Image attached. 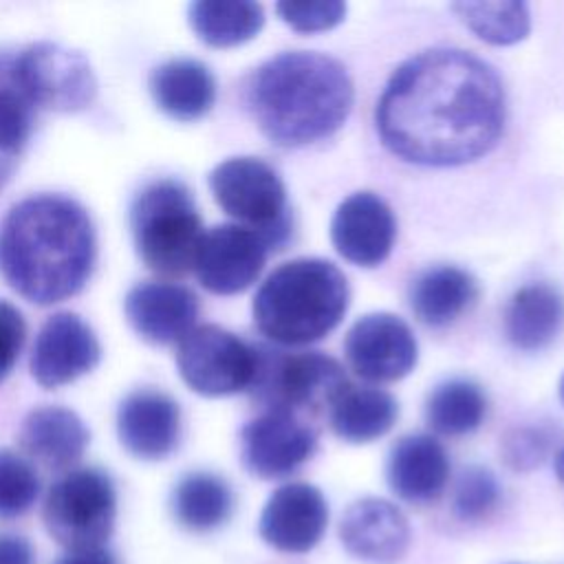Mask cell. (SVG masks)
<instances>
[{
    "label": "cell",
    "mask_w": 564,
    "mask_h": 564,
    "mask_svg": "<svg viewBox=\"0 0 564 564\" xmlns=\"http://www.w3.org/2000/svg\"><path fill=\"white\" fill-rule=\"evenodd\" d=\"M502 126L500 77L460 48H430L405 59L377 104L383 145L416 165L476 161L496 145Z\"/></svg>",
    "instance_id": "cell-1"
},
{
    "label": "cell",
    "mask_w": 564,
    "mask_h": 564,
    "mask_svg": "<svg viewBox=\"0 0 564 564\" xmlns=\"http://www.w3.org/2000/svg\"><path fill=\"white\" fill-rule=\"evenodd\" d=\"M95 256L97 238L88 212L62 194L29 196L0 225V271L18 295L37 306L79 293Z\"/></svg>",
    "instance_id": "cell-2"
},
{
    "label": "cell",
    "mask_w": 564,
    "mask_h": 564,
    "mask_svg": "<svg viewBox=\"0 0 564 564\" xmlns=\"http://www.w3.org/2000/svg\"><path fill=\"white\" fill-rule=\"evenodd\" d=\"M346 68L322 53L291 51L267 59L249 79L247 104L278 145L297 148L330 137L352 108Z\"/></svg>",
    "instance_id": "cell-3"
},
{
    "label": "cell",
    "mask_w": 564,
    "mask_h": 564,
    "mask_svg": "<svg viewBox=\"0 0 564 564\" xmlns=\"http://www.w3.org/2000/svg\"><path fill=\"white\" fill-rule=\"evenodd\" d=\"M346 275L328 260L297 258L280 264L253 297L258 330L282 346H304L328 335L348 308Z\"/></svg>",
    "instance_id": "cell-4"
},
{
    "label": "cell",
    "mask_w": 564,
    "mask_h": 564,
    "mask_svg": "<svg viewBox=\"0 0 564 564\" xmlns=\"http://www.w3.org/2000/svg\"><path fill=\"white\" fill-rule=\"evenodd\" d=\"M130 229L139 258L161 275H185L194 269L203 223L192 192L176 178L143 185L130 205Z\"/></svg>",
    "instance_id": "cell-5"
},
{
    "label": "cell",
    "mask_w": 564,
    "mask_h": 564,
    "mask_svg": "<svg viewBox=\"0 0 564 564\" xmlns=\"http://www.w3.org/2000/svg\"><path fill=\"white\" fill-rule=\"evenodd\" d=\"M256 368L247 390L267 410L297 414L322 410L339 399L348 379L339 361L324 352L289 355L275 348L253 346Z\"/></svg>",
    "instance_id": "cell-6"
},
{
    "label": "cell",
    "mask_w": 564,
    "mask_h": 564,
    "mask_svg": "<svg viewBox=\"0 0 564 564\" xmlns=\"http://www.w3.org/2000/svg\"><path fill=\"white\" fill-rule=\"evenodd\" d=\"M117 518L112 478L97 467H79L57 478L42 507L48 535L66 551L104 549Z\"/></svg>",
    "instance_id": "cell-7"
},
{
    "label": "cell",
    "mask_w": 564,
    "mask_h": 564,
    "mask_svg": "<svg viewBox=\"0 0 564 564\" xmlns=\"http://www.w3.org/2000/svg\"><path fill=\"white\" fill-rule=\"evenodd\" d=\"M209 187L223 212L264 238L269 249L291 234L286 192L278 172L256 156H234L209 174Z\"/></svg>",
    "instance_id": "cell-8"
},
{
    "label": "cell",
    "mask_w": 564,
    "mask_h": 564,
    "mask_svg": "<svg viewBox=\"0 0 564 564\" xmlns=\"http://www.w3.org/2000/svg\"><path fill=\"white\" fill-rule=\"evenodd\" d=\"M15 73L35 110L77 112L88 108L97 95L88 59L55 42H33L15 51Z\"/></svg>",
    "instance_id": "cell-9"
},
{
    "label": "cell",
    "mask_w": 564,
    "mask_h": 564,
    "mask_svg": "<svg viewBox=\"0 0 564 564\" xmlns=\"http://www.w3.org/2000/svg\"><path fill=\"white\" fill-rule=\"evenodd\" d=\"M181 379L203 397H227L247 390L256 350L238 335L216 326H194L176 348Z\"/></svg>",
    "instance_id": "cell-10"
},
{
    "label": "cell",
    "mask_w": 564,
    "mask_h": 564,
    "mask_svg": "<svg viewBox=\"0 0 564 564\" xmlns=\"http://www.w3.org/2000/svg\"><path fill=\"white\" fill-rule=\"evenodd\" d=\"M317 445V436L297 414L264 410L240 430V458L249 474L273 480L304 465Z\"/></svg>",
    "instance_id": "cell-11"
},
{
    "label": "cell",
    "mask_w": 564,
    "mask_h": 564,
    "mask_svg": "<svg viewBox=\"0 0 564 564\" xmlns=\"http://www.w3.org/2000/svg\"><path fill=\"white\" fill-rule=\"evenodd\" d=\"M267 253L269 245L253 229L242 225H216L203 231L194 271L209 293L234 295L256 282Z\"/></svg>",
    "instance_id": "cell-12"
},
{
    "label": "cell",
    "mask_w": 564,
    "mask_h": 564,
    "mask_svg": "<svg viewBox=\"0 0 564 564\" xmlns=\"http://www.w3.org/2000/svg\"><path fill=\"white\" fill-rule=\"evenodd\" d=\"M350 368L366 381H397L416 366L419 346L410 326L392 313H368L344 341Z\"/></svg>",
    "instance_id": "cell-13"
},
{
    "label": "cell",
    "mask_w": 564,
    "mask_h": 564,
    "mask_svg": "<svg viewBox=\"0 0 564 564\" xmlns=\"http://www.w3.org/2000/svg\"><path fill=\"white\" fill-rule=\"evenodd\" d=\"M101 357L93 328L75 313L51 315L31 350V375L42 388H59L90 372Z\"/></svg>",
    "instance_id": "cell-14"
},
{
    "label": "cell",
    "mask_w": 564,
    "mask_h": 564,
    "mask_svg": "<svg viewBox=\"0 0 564 564\" xmlns=\"http://www.w3.org/2000/svg\"><path fill=\"white\" fill-rule=\"evenodd\" d=\"M326 524L328 505L324 494L308 482H289L269 496L258 531L275 551L308 553L322 540Z\"/></svg>",
    "instance_id": "cell-15"
},
{
    "label": "cell",
    "mask_w": 564,
    "mask_h": 564,
    "mask_svg": "<svg viewBox=\"0 0 564 564\" xmlns=\"http://www.w3.org/2000/svg\"><path fill=\"white\" fill-rule=\"evenodd\" d=\"M397 220L388 203L372 192H355L333 214L330 240L337 253L357 267L381 264L394 245Z\"/></svg>",
    "instance_id": "cell-16"
},
{
    "label": "cell",
    "mask_w": 564,
    "mask_h": 564,
    "mask_svg": "<svg viewBox=\"0 0 564 564\" xmlns=\"http://www.w3.org/2000/svg\"><path fill=\"white\" fill-rule=\"evenodd\" d=\"M198 308L194 291L165 280L139 282L123 300V311L134 333L159 346L181 341L194 328Z\"/></svg>",
    "instance_id": "cell-17"
},
{
    "label": "cell",
    "mask_w": 564,
    "mask_h": 564,
    "mask_svg": "<svg viewBox=\"0 0 564 564\" xmlns=\"http://www.w3.org/2000/svg\"><path fill=\"white\" fill-rule=\"evenodd\" d=\"M117 434L132 456L141 460H161L178 445L181 408L163 390H132L119 403Z\"/></svg>",
    "instance_id": "cell-18"
},
{
    "label": "cell",
    "mask_w": 564,
    "mask_h": 564,
    "mask_svg": "<svg viewBox=\"0 0 564 564\" xmlns=\"http://www.w3.org/2000/svg\"><path fill=\"white\" fill-rule=\"evenodd\" d=\"M410 538L408 518L383 498L355 500L339 522L344 549L368 564H397L408 553Z\"/></svg>",
    "instance_id": "cell-19"
},
{
    "label": "cell",
    "mask_w": 564,
    "mask_h": 564,
    "mask_svg": "<svg viewBox=\"0 0 564 564\" xmlns=\"http://www.w3.org/2000/svg\"><path fill=\"white\" fill-rule=\"evenodd\" d=\"M388 485L405 502L436 500L449 478L445 447L430 434H410L394 443L388 456Z\"/></svg>",
    "instance_id": "cell-20"
},
{
    "label": "cell",
    "mask_w": 564,
    "mask_h": 564,
    "mask_svg": "<svg viewBox=\"0 0 564 564\" xmlns=\"http://www.w3.org/2000/svg\"><path fill=\"white\" fill-rule=\"evenodd\" d=\"M90 434L84 421L68 408L40 405L31 410L20 427L22 452L46 469H68L86 452Z\"/></svg>",
    "instance_id": "cell-21"
},
{
    "label": "cell",
    "mask_w": 564,
    "mask_h": 564,
    "mask_svg": "<svg viewBox=\"0 0 564 564\" xmlns=\"http://www.w3.org/2000/svg\"><path fill=\"white\" fill-rule=\"evenodd\" d=\"M154 104L176 121H194L209 112L216 101L212 70L192 57H174L150 73Z\"/></svg>",
    "instance_id": "cell-22"
},
{
    "label": "cell",
    "mask_w": 564,
    "mask_h": 564,
    "mask_svg": "<svg viewBox=\"0 0 564 564\" xmlns=\"http://www.w3.org/2000/svg\"><path fill=\"white\" fill-rule=\"evenodd\" d=\"M564 324V297L544 282L518 289L507 306V337L520 350L549 346Z\"/></svg>",
    "instance_id": "cell-23"
},
{
    "label": "cell",
    "mask_w": 564,
    "mask_h": 564,
    "mask_svg": "<svg viewBox=\"0 0 564 564\" xmlns=\"http://www.w3.org/2000/svg\"><path fill=\"white\" fill-rule=\"evenodd\" d=\"M476 297V280L452 264H441L416 275L410 304L416 317L430 326L454 322Z\"/></svg>",
    "instance_id": "cell-24"
},
{
    "label": "cell",
    "mask_w": 564,
    "mask_h": 564,
    "mask_svg": "<svg viewBox=\"0 0 564 564\" xmlns=\"http://www.w3.org/2000/svg\"><path fill=\"white\" fill-rule=\"evenodd\" d=\"M328 412L330 427L341 441L370 443L394 425L399 405L386 390L348 386Z\"/></svg>",
    "instance_id": "cell-25"
},
{
    "label": "cell",
    "mask_w": 564,
    "mask_h": 564,
    "mask_svg": "<svg viewBox=\"0 0 564 564\" xmlns=\"http://www.w3.org/2000/svg\"><path fill=\"white\" fill-rule=\"evenodd\" d=\"M194 33L209 46H238L264 24V11L256 2L245 0H200L187 9Z\"/></svg>",
    "instance_id": "cell-26"
},
{
    "label": "cell",
    "mask_w": 564,
    "mask_h": 564,
    "mask_svg": "<svg viewBox=\"0 0 564 564\" xmlns=\"http://www.w3.org/2000/svg\"><path fill=\"white\" fill-rule=\"evenodd\" d=\"M234 509L229 485L209 471H194L178 480L172 494L174 518L189 531H212L220 527Z\"/></svg>",
    "instance_id": "cell-27"
},
{
    "label": "cell",
    "mask_w": 564,
    "mask_h": 564,
    "mask_svg": "<svg viewBox=\"0 0 564 564\" xmlns=\"http://www.w3.org/2000/svg\"><path fill=\"white\" fill-rule=\"evenodd\" d=\"M487 412L485 392L467 379H452L436 386L425 403L432 430L445 436H460L476 430Z\"/></svg>",
    "instance_id": "cell-28"
},
{
    "label": "cell",
    "mask_w": 564,
    "mask_h": 564,
    "mask_svg": "<svg viewBox=\"0 0 564 564\" xmlns=\"http://www.w3.org/2000/svg\"><path fill=\"white\" fill-rule=\"evenodd\" d=\"M452 11L480 40L498 46L516 44L531 29L529 9L524 2H456Z\"/></svg>",
    "instance_id": "cell-29"
},
{
    "label": "cell",
    "mask_w": 564,
    "mask_h": 564,
    "mask_svg": "<svg viewBox=\"0 0 564 564\" xmlns=\"http://www.w3.org/2000/svg\"><path fill=\"white\" fill-rule=\"evenodd\" d=\"M40 494L35 467L13 449H0V520L24 516Z\"/></svg>",
    "instance_id": "cell-30"
},
{
    "label": "cell",
    "mask_w": 564,
    "mask_h": 564,
    "mask_svg": "<svg viewBox=\"0 0 564 564\" xmlns=\"http://www.w3.org/2000/svg\"><path fill=\"white\" fill-rule=\"evenodd\" d=\"M500 500V487L496 476L485 467H467L454 487V513L460 520H482L487 518Z\"/></svg>",
    "instance_id": "cell-31"
},
{
    "label": "cell",
    "mask_w": 564,
    "mask_h": 564,
    "mask_svg": "<svg viewBox=\"0 0 564 564\" xmlns=\"http://www.w3.org/2000/svg\"><path fill=\"white\" fill-rule=\"evenodd\" d=\"M275 11L284 24L300 33H317L337 26L346 15V4L339 0L322 2H278Z\"/></svg>",
    "instance_id": "cell-32"
},
{
    "label": "cell",
    "mask_w": 564,
    "mask_h": 564,
    "mask_svg": "<svg viewBox=\"0 0 564 564\" xmlns=\"http://www.w3.org/2000/svg\"><path fill=\"white\" fill-rule=\"evenodd\" d=\"M551 447V434L542 427H520L505 438V460L513 469H533Z\"/></svg>",
    "instance_id": "cell-33"
},
{
    "label": "cell",
    "mask_w": 564,
    "mask_h": 564,
    "mask_svg": "<svg viewBox=\"0 0 564 564\" xmlns=\"http://www.w3.org/2000/svg\"><path fill=\"white\" fill-rule=\"evenodd\" d=\"M24 337L26 324L22 313L7 300H0V383L13 370L24 346Z\"/></svg>",
    "instance_id": "cell-34"
},
{
    "label": "cell",
    "mask_w": 564,
    "mask_h": 564,
    "mask_svg": "<svg viewBox=\"0 0 564 564\" xmlns=\"http://www.w3.org/2000/svg\"><path fill=\"white\" fill-rule=\"evenodd\" d=\"M0 564H35V551L22 535L0 533Z\"/></svg>",
    "instance_id": "cell-35"
},
{
    "label": "cell",
    "mask_w": 564,
    "mask_h": 564,
    "mask_svg": "<svg viewBox=\"0 0 564 564\" xmlns=\"http://www.w3.org/2000/svg\"><path fill=\"white\" fill-rule=\"evenodd\" d=\"M22 156V148L15 145L13 141H9L2 132H0V187H4L11 178V174L18 167V161Z\"/></svg>",
    "instance_id": "cell-36"
},
{
    "label": "cell",
    "mask_w": 564,
    "mask_h": 564,
    "mask_svg": "<svg viewBox=\"0 0 564 564\" xmlns=\"http://www.w3.org/2000/svg\"><path fill=\"white\" fill-rule=\"evenodd\" d=\"M55 564H117L115 557L106 549H88V551H66Z\"/></svg>",
    "instance_id": "cell-37"
},
{
    "label": "cell",
    "mask_w": 564,
    "mask_h": 564,
    "mask_svg": "<svg viewBox=\"0 0 564 564\" xmlns=\"http://www.w3.org/2000/svg\"><path fill=\"white\" fill-rule=\"evenodd\" d=\"M555 474H557V478H560V482L564 485V447L557 452V456H555Z\"/></svg>",
    "instance_id": "cell-38"
},
{
    "label": "cell",
    "mask_w": 564,
    "mask_h": 564,
    "mask_svg": "<svg viewBox=\"0 0 564 564\" xmlns=\"http://www.w3.org/2000/svg\"><path fill=\"white\" fill-rule=\"evenodd\" d=\"M560 397H562V403H564V377H562V383H560Z\"/></svg>",
    "instance_id": "cell-39"
}]
</instances>
